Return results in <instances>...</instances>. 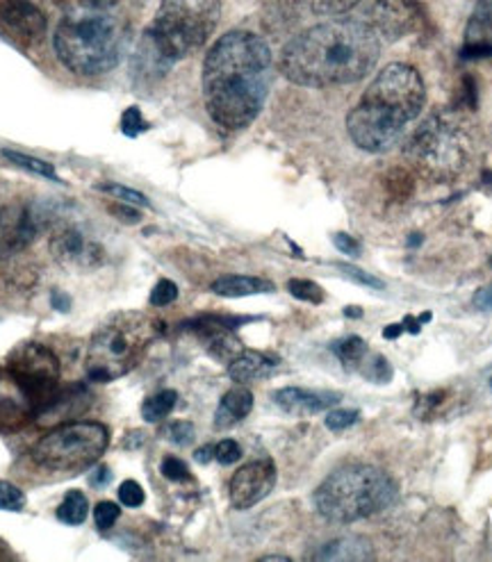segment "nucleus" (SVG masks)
<instances>
[{
    "instance_id": "nucleus-24",
    "label": "nucleus",
    "mask_w": 492,
    "mask_h": 562,
    "mask_svg": "<svg viewBox=\"0 0 492 562\" xmlns=\"http://www.w3.org/2000/svg\"><path fill=\"white\" fill-rule=\"evenodd\" d=\"M3 158H5L10 165H14V167H19V169H23V171L42 176V178L53 180V182H62L59 176H57V171H55V167L48 165V162H44V160H40V158H30V155L19 153V150H10V148L3 150Z\"/></svg>"
},
{
    "instance_id": "nucleus-12",
    "label": "nucleus",
    "mask_w": 492,
    "mask_h": 562,
    "mask_svg": "<svg viewBox=\"0 0 492 562\" xmlns=\"http://www.w3.org/2000/svg\"><path fill=\"white\" fill-rule=\"evenodd\" d=\"M51 256L69 271H91L105 262V248L76 224H59L51 237Z\"/></svg>"
},
{
    "instance_id": "nucleus-19",
    "label": "nucleus",
    "mask_w": 492,
    "mask_h": 562,
    "mask_svg": "<svg viewBox=\"0 0 492 562\" xmlns=\"http://www.w3.org/2000/svg\"><path fill=\"white\" fill-rule=\"evenodd\" d=\"M251 411H254V394L246 387H233L231 392L224 394L220 403L217 415H214V426L231 428L249 417Z\"/></svg>"
},
{
    "instance_id": "nucleus-44",
    "label": "nucleus",
    "mask_w": 492,
    "mask_h": 562,
    "mask_svg": "<svg viewBox=\"0 0 492 562\" xmlns=\"http://www.w3.org/2000/svg\"><path fill=\"white\" fill-rule=\"evenodd\" d=\"M474 305H477L479 310H492V285H490V288H483L481 292H477Z\"/></svg>"
},
{
    "instance_id": "nucleus-30",
    "label": "nucleus",
    "mask_w": 492,
    "mask_h": 562,
    "mask_svg": "<svg viewBox=\"0 0 492 562\" xmlns=\"http://www.w3.org/2000/svg\"><path fill=\"white\" fill-rule=\"evenodd\" d=\"M99 190L114 196L121 203H131L135 207H148V199L144 194L131 190V187H123V184H116V182H105V184H99Z\"/></svg>"
},
{
    "instance_id": "nucleus-15",
    "label": "nucleus",
    "mask_w": 492,
    "mask_h": 562,
    "mask_svg": "<svg viewBox=\"0 0 492 562\" xmlns=\"http://www.w3.org/2000/svg\"><path fill=\"white\" fill-rule=\"evenodd\" d=\"M0 25L21 46H33L44 40L48 21L33 0H3Z\"/></svg>"
},
{
    "instance_id": "nucleus-47",
    "label": "nucleus",
    "mask_w": 492,
    "mask_h": 562,
    "mask_svg": "<svg viewBox=\"0 0 492 562\" xmlns=\"http://www.w3.org/2000/svg\"><path fill=\"white\" fill-rule=\"evenodd\" d=\"M214 458V447H203L197 451V462H210Z\"/></svg>"
},
{
    "instance_id": "nucleus-36",
    "label": "nucleus",
    "mask_w": 492,
    "mask_h": 562,
    "mask_svg": "<svg viewBox=\"0 0 492 562\" xmlns=\"http://www.w3.org/2000/svg\"><path fill=\"white\" fill-rule=\"evenodd\" d=\"M358 417H360L358 411H331L326 415V428L335 430V432L347 430L349 426H354L358 422Z\"/></svg>"
},
{
    "instance_id": "nucleus-28",
    "label": "nucleus",
    "mask_w": 492,
    "mask_h": 562,
    "mask_svg": "<svg viewBox=\"0 0 492 562\" xmlns=\"http://www.w3.org/2000/svg\"><path fill=\"white\" fill-rule=\"evenodd\" d=\"M308 8H311L315 14L322 16H340L358 5H362V0H305Z\"/></svg>"
},
{
    "instance_id": "nucleus-31",
    "label": "nucleus",
    "mask_w": 492,
    "mask_h": 562,
    "mask_svg": "<svg viewBox=\"0 0 492 562\" xmlns=\"http://www.w3.org/2000/svg\"><path fill=\"white\" fill-rule=\"evenodd\" d=\"M23 508H25V494L16 485L0 481V510L21 513Z\"/></svg>"
},
{
    "instance_id": "nucleus-38",
    "label": "nucleus",
    "mask_w": 492,
    "mask_h": 562,
    "mask_svg": "<svg viewBox=\"0 0 492 562\" xmlns=\"http://www.w3.org/2000/svg\"><path fill=\"white\" fill-rule=\"evenodd\" d=\"M119 515H121V510H119V506H116V504H112V502H103V504H99V506H97V510H94V521H97V526H99V528L108 530V528H112V526L116 524Z\"/></svg>"
},
{
    "instance_id": "nucleus-50",
    "label": "nucleus",
    "mask_w": 492,
    "mask_h": 562,
    "mask_svg": "<svg viewBox=\"0 0 492 562\" xmlns=\"http://www.w3.org/2000/svg\"><path fill=\"white\" fill-rule=\"evenodd\" d=\"M262 560H281V562H288L290 558H288V555H265Z\"/></svg>"
},
{
    "instance_id": "nucleus-49",
    "label": "nucleus",
    "mask_w": 492,
    "mask_h": 562,
    "mask_svg": "<svg viewBox=\"0 0 492 562\" xmlns=\"http://www.w3.org/2000/svg\"><path fill=\"white\" fill-rule=\"evenodd\" d=\"M345 315H347V317H349V315H351V317H360V312H358V307H347Z\"/></svg>"
},
{
    "instance_id": "nucleus-18",
    "label": "nucleus",
    "mask_w": 492,
    "mask_h": 562,
    "mask_svg": "<svg viewBox=\"0 0 492 562\" xmlns=\"http://www.w3.org/2000/svg\"><path fill=\"white\" fill-rule=\"evenodd\" d=\"M273 369H276V360L271 356L260 351H242L228 364V376L235 383H254V381L267 379Z\"/></svg>"
},
{
    "instance_id": "nucleus-35",
    "label": "nucleus",
    "mask_w": 492,
    "mask_h": 562,
    "mask_svg": "<svg viewBox=\"0 0 492 562\" xmlns=\"http://www.w3.org/2000/svg\"><path fill=\"white\" fill-rule=\"evenodd\" d=\"M165 432L169 437V442L178 447H188L194 440V426L190 422H174Z\"/></svg>"
},
{
    "instance_id": "nucleus-46",
    "label": "nucleus",
    "mask_w": 492,
    "mask_h": 562,
    "mask_svg": "<svg viewBox=\"0 0 492 562\" xmlns=\"http://www.w3.org/2000/svg\"><path fill=\"white\" fill-rule=\"evenodd\" d=\"M404 330H406L404 324H392V326H388V328L383 330V337H385V339H396Z\"/></svg>"
},
{
    "instance_id": "nucleus-22",
    "label": "nucleus",
    "mask_w": 492,
    "mask_h": 562,
    "mask_svg": "<svg viewBox=\"0 0 492 562\" xmlns=\"http://www.w3.org/2000/svg\"><path fill=\"white\" fill-rule=\"evenodd\" d=\"M331 351L337 356V360H340L347 369H358L360 362L365 360V356L369 353L367 341L360 339V337H356V335L333 341Z\"/></svg>"
},
{
    "instance_id": "nucleus-23",
    "label": "nucleus",
    "mask_w": 492,
    "mask_h": 562,
    "mask_svg": "<svg viewBox=\"0 0 492 562\" xmlns=\"http://www.w3.org/2000/svg\"><path fill=\"white\" fill-rule=\"evenodd\" d=\"M89 513V502L87 496L80 490H71L62 506L57 508V519L62 524H69V526H80L87 519Z\"/></svg>"
},
{
    "instance_id": "nucleus-45",
    "label": "nucleus",
    "mask_w": 492,
    "mask_h": 562,
    "mask_svg": "<svg viewBox=\"0 0 492 562\" xmlns=\"http://www.w3.org/2000/svg\"><path fill=\"white\" fill-rule=\"evenodd\" d=\"M110 479H112V474H110L108 467H99V472L91 476V483H94V485H105V483H110Z\"/></svg>"
},
{
    "instance_id": "nucleus-4",
    "label": "nucleus",
    "mask_w": 492,
    "mask_h": 562,
    "mask_svg": "<svg viewBox=\"0 0 492 562\" xmlns=\"http://www.w3.org/2000/svg\"><path fill=\"white\" fill-rule=\"evenodd\" d=\"M477 142L472 126L458 112L428 114L404 142L409 169L428 182H451L474 160Z\"/></svg>"
},
{
    "instance_id": "nucleus-20",
    "label": "nucleus",
    "mask_w": 492,
    "mask_h": 562,
    "mask_svg": "<svg viewBox=\"0 0 492 562\" xmlns=\"http://www.w3.org/2000/svg\"><path fill=\"white\" fill-rule=\"evenodd\" d=\"M212 292L226 299H242L273 292V283L258 276H222L212 283Z\"/></svg>"
},
{
    "instance_id": "nucleus-21",
    "label": "nucleus",
    "mask_w": 492,
    "mask_h": 562,
    "mask_svg": "<svg viewBox=\"0 0 492 562\" xmlns=\"http://www.w3.org/2000/svg\"><path fill=\"white\" fill-rule=\"evenodd\" d=\"M311 558L313 560H372L374 553L367 540L349 536V538H337V540L324 544Z\"/></svg>"
},
{
    "instance_id": "nucleus-11",
    "label": "nucleus",
    "mask_w": 492,
    "mask_h": 562,
    "mask_svg": "<svg viewBox=\"0 0 492 562\" xmlns=\"http://www.w3.org/2000/svg\"><path fill=\"white\" fill-rule=\"evenodd\" d=\"M59 218L53 203H10L0 207V260H10Z\"/></svg>"
},
{
    "instance_id": "nucleus-33",
    "label": "nucleus",
    "mask_w": 492,
    "mask_h": 562,
    "mask_svg": "<svg viewBox=\"0 0 492 562\" xmlns=\"http://www.w3.org/2000/svg\"><path fill=\"white\" fill-rule=\"evenodd\" d=\"M176 299H178V285L171 283V280H167V278L160 280V283L150 292V305H156V307H167Z\"/></svg>"
},
{
    "instance_id": "nucleus-8",
    "label": "nucleus",
    "mask_w": 492,
    "mask_h": 562,
    "mask_svg": "<svg viewBox=\"0 0 492 562\" xmlns=\"http://www.w3.org/2000/svg\"><path fill=\"white\" fill-rule=\"evenodd\" d=\"M220 14L222 0H163L144 37L174 67L212 37Z\"/></svg>"
},
{
    "instance_id": "nucleus-13",
    "label": "nucleus",
    "mask_w": 492,
    "mask_h": 562,
    "mask_svg": "<svg viewBox=\"0 0 492 562\" xmlns=\"http://www.w3.org/2000/svg\"><path fill=\"white\" fill-rule=\"evenodd\" d=\"M362 3H367L365 23L390 42L406 37L422 21L417 0H362Z\"/></svg>"
},
{
    "instance_id": "nucleus-37",
    "label": "nucleus",
    "mask_w": 492,
    "mask_h": 562,
    "mask_svg": "<svg viewBox=\"0 0 492 562\" xmlns=\"http://www.w3.org/2000/svg\"><path fill=\"white\" fill-rule=\"evenodd\" d=\"M163 474H165V479L176 481V483L190 481V470H188V464H185L180 458H174V456L165 458V462H163Z\"/></svg>"
},
{
    "instance_id": "nucleus-41",
    "label": "nucleus",
    "mask_w": 492,
    "mask_h": 562,
    "mask_svg": "<svg viewBox=\"0 0 492 562\" xmlns=\"http://www.w3.org/2000/svg\"><path fill=\"white\" fill-rule=\"evenodd\" d=\"M110 212L119 218V222H126V224H137L139 218H142V214H139V210H137L135 205L121 203V201L112 203V205H110Z\"/></svg>"
},
{
    "instance_id": "nucleus-5",
    "label": "nucleus",
    "mask_w": 492,
    "mask_h": 562,
    "mask_svg": "<svg viewBox=\"0 0 492 562\" xmlns=\"http://www.w3.org/2000/svg\"><path fill=\"white\" fill-rule=\"evenodd\" d=\"M57 59L78 76L112 71L126 46V30L110 10L76 8L55 30Z\"/></svg>"
},
{
    "instance_id": "nucleus-25",
    "label": "nucleus",
    "mask_w": 492,
    "mask_h": 562,
    "mask_svg": "<svg viewBox=\"0 0 492 562\" xmlns=\"http://www.w3.org/2000/svg\"><path fill=\"white\" fill-rule=\"evenodd\" d=\"M176 401H178V394L174 390H165V392L153 394L142 405V417L150 424H156V422L165 419L176 408Z\"/></svg>"
},
{
    "instance_id": "nucleus-7",
    "label": "nucleus",
    "mask_w": 492,
    "mask_h": 562,
    "mask_svg": "<svg viewBox=\"0 0 492 562\" xmlns=\"http://www.w3.org/2000/svg\"><path fill=\"white\" fill-rule=\"evenodd\" d=\"M158 324L142 312H119L91 335L87 347V376L97 383H110L133 371L153 339Z\"/></svg>"
},
{
    "instance_id": "nucleus-27",
    "label": "nucleus",
    "mask_w": 492,
    "mask_h": 562,
    "mask_svg": "<svg viewBox=\"0 0 492 562\" xmlns=\"http://www.w3.org/2000/svg\"><path fill=\"white\" fill-rule=\"evenodd\" d=\"M30 415H33V411L25 408V405L10 398H0V432L21 428Z\"/></svg>"
},
{
    "instance_id": "nucleus-1",
    "label": "nucleus",
    "mask_w": 492,
    "mask_h": 562,
    "mask_svg": "<svg viewBox=\"0 0 492 562\" xmlns=\"http://www.w3.org/2000/svg\"><path fill=\"white\" fill-rule=\"evenodd\" d=\"M271 85V48L246 30L214 42L203 61V101L210 119L226 131L251 126Z\"/></svg>"
},
{
    "instance_id": "nucleus-34",
    "label": "nucleus",
    "mask_w": 492,
    "mask_h": 562,
    "mask_svg": "<svg viewBox=\"0 0 492 562\" xmlns=\"http://www.w3.org/2000/svg\"><path fill=\"white\" fill-rule=\"evenodd\" d=\"M144 490L137 481H126L119 487V502L128 508H139L144 504Z\"/></svg>"
},
{
    "instance_id": "nucleus-39",
    "label": "nucleus",
    "mask_w": 492,
    "mask_h": 562,
    "mask_svg": "<svg viewBox=\"0 0 492 562\" xmlns=\"http://www.w3.org/2000/svg\"><path fill=\"white\" fill-rule=\"evenodd\" d=\"M242 458V447L235 440H222L217 447H214V460L222 464H233Z\"/></svg>"
},
{
    "instance_id": "nucleus-26",
    "label": "nucleus",
    "mask_w": 492,
    "mask_h": 562,
    "mask_svg": "<svg viewBox=\"0 0 492 562\" xmlns=\"http://www.w3.org/2000/svg\"><path fill=\"white\" fill-rule=\"evenodd\" d=\"M358 371L362 373L367 381L379 383V385L392 381V367H390V362L381 353H367L365 360L360 362Z\"/></svg>"
},
{
    "instance_id": "nucleus-6",
    "label": "nucleus",
    "mask_w": 492,
    "mask_h": 562,
    "mask_svg": "<svg viewBox=\"0 0 492 562\" xmlns=\"http://www.w3.org/2000/svg\"><path fill=\"white\" fill-rule=\"evenodd\" d=\"M317 513L333 524H354L374 517L396 502L394 481L372 464H345L315 490Z\"/></svg>"
},
{
    "instance_id": "nucleus-16",
    "label": "nucleus",
    "mask_w": 492,
    "mask_h": 562,
    "mask_svg": "<svg viewBox=\"0 0 492 562\" xmlns=\"http://www.w3.org/2000/svg\"><path fill=\"white\" fill-rule=\"evenodd\" d=\"M273 401L281 411H286L290 415L308 417V415H317V413L328 411L331 405L340 401V394L305 390V387H283L273 394Z\"/></svg>"
},
{
    "instance_id": "nucleus-29",
    "label": "nucleus",
    "mask_w": 492,
    "mask_h": 562,
    "mask_svg": "<svg viewBox=\"0 0 492 562\" xmlns=\"http://www.w3.org/2000/svg\"><path fill=\"white\" fill-rule=\"evenodd\" d=\"M288 290L294 299L299 301H305V303H322L324 301V290L313 283V280H303V278H294L288 283Z\"/></svg>"
},
{
    "instance_id": "nucleus-2",
    "label": "nucleus",
    "mask_w": 492,
    "mask_h": 562,
    "mask_svg": "<svg viewBox=\"0 0 492 562\" xmlns=\"http://www.w3.org/2000/svg\"><path fill=\"white\" fill-rule=\"evenodd\" d=\"M379 53V35L365 21L335 19L292 37L281 50L279 69L299 87H340L362 80Z\"/></svg>"
},
{
    "instance_id": "nucleus-3",
    "label": "nucleus",
    "mask_w": 492,
    "mask_h": 562,
    "mask_svg": "<svg viewBox=\"0 0 492 562\" xmlns=\"http://www.w3.org/2000/svg\"><path fill=\"white\" fill-rule=\"evenodd\" d=\"M426 101V87L420 71L394 61L365 89L360 103L347 116L351 142L367 153H385L404 137Z\"/></svg>"
},
{
    "instance_id": "nucleus-43",
    "label": "nucleus",
    "mask_w": 492,
    "mask_h": 562,
    "mask_svg": "<svg viewBox=\"0 0 492 562\" xmlns=\"http://www.w3.org/2000/svg\"><path fill=\"white\" fill-rule=\"evenodd\" d=\"M119 3V0H76V8L82 10H110Z\"/></svg>"
},
{
    "instance_id": "nucleus-32",
    "label": "nucleus",
    "mask_w": 492,
    "mask_h": 562,
    "mask_svg": "<svg viewBox=\"0 0 492 562\" xmlns=\"http://www.w3.org/2000/svg\"><path fill=\"white\" fill-rule=\"evenodd\" d=\"M148 131V123L142 116V112L137 108H128L121 116V133L128 135V137H137L142 133Z\"/></svg>"
},
{
    "instance_id": "nucleus-40",
    "label": "nucleus",
    "mask_w": 492,
    "mask_h": 562,
    "mask_svg": "<svg viewBox=\"0 0 492 562\" xmlns=\"http://www.w3.org/2000/svg\"><path fill=\"white\" fill-rule=\"evenodd\" d=\"M340 269H343L351 280H356V283H360V285H365V288H372V290H383V288H385L383 280L365 273L362 269H356V267H351V265H340Z\"/></svg>"
},
{
    "instance_id": "nucleus-14",
    "label": "nucleus",
    "mask_w": 492,
    "mask_h": 562,
    "mask_svg": "<svg viewBox=\"0 0 492 562\" xmlns=\"http://www.w3.org/2000/svg\"><path fill=\"white\" fill-rule=\"evenodd\" d=\"M276 485V464L271 460H254L239 467L231 481V504L235 510H249L271 494Z\"/></svg>"
},
{
    "instance_id": "nucleus-48",
    "label": "nucleus",
    "mask_w": 492,
    "mask_h": 562,
    "mask_svg": "<svg viewBox=\"0 0 492 562\" xmlns=\"http://www.w3.org/2000/svg\"><path fill=\"white\" fill-rule=\"evenodd\" d=\"M53 303H55V307H57V310H62V312H67V310H69V305H71V301L62 296L59 292H55V294H53Z\"/></svg>"
},
{
    "instance_id": "nucleus-10",
    "label": "nucleus",
    "mask_w": 492,
    "mask_h": 562,
    "mask_svg": "<svg viewBox=\"0 0 492 562\" xmlns=\"http://www.w3.org/2000/svg\"><path fill=\"white\" fill-rule=\"evenodd\" d=\"M8 371L23 398L27 401V408L40 413L46 403L57 394L59 385V360L51 349L37 341L16 347L8 356Z\"/></svg>"
},
{
    "instance_id": "nucleus-17",
    "label": "nucleus",
    "mask_w": 492,
    "mask_h": 562,
    "mask_svg": "<svg viewBox=\"0 0 492 562\" xmlns=\"http://www.w3.org/2000/svg\"><path fill=\"white\" fill-rule=\"evenodd\" d=\"M492 55V5H479L474 16L470 19L463 57H490Z\"/></svg>"
},
{
    "instance_id": "nucleus-51",
    "label": "nucleus",
    "mask_w": 492,
    "mask_h": 562,
    "mask_svg": "<svg viewBox=\"0 0 492 562\" xmlns=\"http://www.w3.org/2000/svg\"><path fill=\"white\" fill-rule=\"evenodd\" d=\"M479 5H492V0H477Z\"/></svg>"
},
{
    "instance_id": "nucleus-9",
    "label": "nucleus",
    "mask_w": 492,
    "mask_h": 562,
    "mask_svg": "<svg viewBox=\"0 0 492 562\" xmlns=\"http://www.w3.org/2000/svg\"><path fill=\"white\" fill-rule=\"evenodd\" d=\"M110 447V430L97 422H74L51 430L33 451L48 472H82Z\"/></svg>"
},
{
    "instance_id": "nucleus-42",
    "label": "nucleus",
    "mask_w": 492,
    "mask_h": 562,
    "mask_svg": "<svg viewBox=\"0 0 492 562\" xmlns=\"http://www.w3.org/2000/svg\"><path fill=\"white\" fill-rule=\"evenodd\" d=\"M333 244L337 246V251H343L345 256H351V258L360 256V251H362L360 241H356V237L345 235V233H337V235H333Z\"/></svg>"
}]
</instances>
